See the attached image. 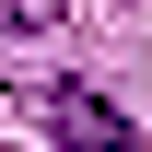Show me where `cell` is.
<instances>
[{
    "label": "cell",
    "instance_id": "cell-2",
    "mask_svg": "<svg viewBox=\"0 0 152 152\" xmlns=\"http://www.w3.org/2000/svg\"><path fill=\"white\" fill-rule=\"evenodd\" d=\"M23 23H58V0H0V35H23Z\"/></svg>",
    "mask_w": 152,
    "mask_h": 152
},
{
    "label": "cell",
    "instance_id": "cell-1",
    "mask_svg": "<svg viewBox=\"0 0 152 152\" xmlns=\"http://www.w3.org/2000/svg\"><path fill=\"white\" fill-rule=\"evenodd\" d=\"M47 129L70 140V152H140V129L94 94V82H47Z\"/></svg>",
    "mask_w": 152,
    "mask_h": 152
}]
</instances>
